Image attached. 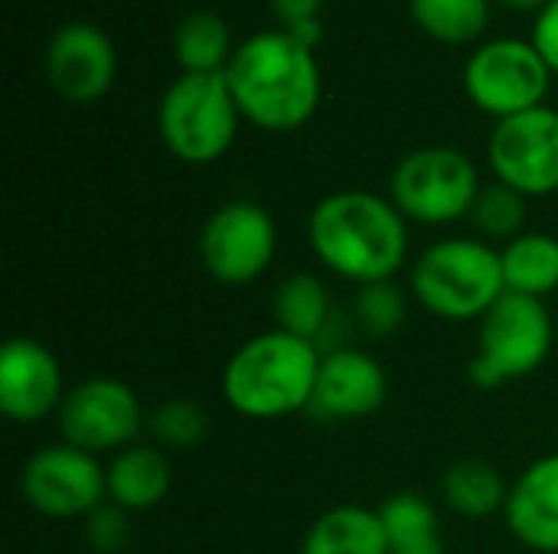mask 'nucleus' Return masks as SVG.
Returning a JSON list of instances; mask_svg holds the SVG:
<instances>
[{
  "label": "nucleus",
  "instance_id": "0eeeda50",
  "mask_svg": "<svg viewBox=\"0 0 558 554\" xmlns=\"http://www.w3.org/2000/svg\"><path fill=\"white\" fill-rule=\"evenodd\" d=\"M396 209L422 225H448L471 216L481 193L477 167L454 147H422L399 160L392 173Z\"/></svg>",
  "mask_w": 558,
  "mask_h": 554
},
{
  "label": "nucleus",
  "instance_id": "412c9836",
  "mask_svg": "<svg viewBox=\"0 0 558 554\" xmlns=\"http://www.w3.org/2000/svg\"><path fill=\"white\" fill-rule=\"evenodd\" d=\"M389 554H445L435 506L418 493H392L379 506Z\"/></svg>",
  "mask_w": 558,
  "mask_h": 554
},
{
  "label": "nucleus",
  "instance_id": "423d86ee",
  "mask_svg": "<svg viewBox=\"0 0 558 554\" xmlns=\"http://www.w3.org/2000/svg\"><path fill=\"white\" fill-rule=\"evenodd\" d=\"M553 353V317L543 300L504 294L481 320V353L468 376L477 389H500L533 376Z\"/></svg>",
  "mask_w": 558,
  "mask_h": 554
},
{
  "label": "nucleus",
  "instance_id": "f8f14e48",
  "mask_svg": "<svg viewBox=\"0 0 558 554\" xmlns=\"http://www.w3.org/2000/svg\"><path fill=\"white\" fill-rule=\"evenodd\" d=\"M487 160L500 183L517 193L549 196L558 193V111L530 108L523 114L494 124L487 140Z\"/></svg>",
  "mask_w": 558,
  "mask_h": 554
},
{
  "label": "nucleus",
  "instance_id": "a878e982",
  "mask_svg": "<svg viewBox=\"0 0 558 554\" xmlns=\"http://www.w3.org/2000/svg\"><path fill=\"white\" fill-rule=\"evenodd\" d=\"M471 222L484 235V242L487 238L513 242L523 235V225H526V196L500 180L490 186H481L474 209H471Z\"/></svg>",
  "mask_w": 558,
  "mask_h": 554
},
{
  "label": "nucleus",
  "instance_id": "b1692460",
  "mask_svg": "<svg viewBox=\"0 0 558 554\" xmlns=\"http://www.w3.org/2000/svg\"><path fill=\"white\" fill-rule=\"evenodd\" d=\"M415 23L441 42H471L490 23V0H409Z\"/></svg>",
  "mask_w": 558,
  "mask_h": 554
},
{
  "label": "nucleus",
  "instance_id": "2eb2a0df",
  "mask_svg": "<svg viewBox=\"0 0 558 554\" xmlns=\"http://www.w3.org/2000/svg\"><path fill=\"white\" fill-rule=\"evenodd\" d=\"M386 395L389 376L383 362L363 349L337 346L320 359V376L307 411L324 421H356L376 415L386 405Z\"/></svg>",
  "mask_w": 558,
  "mask_h": 554
},
{
  "label": "nucleus",
  "instance_id": "9d476101",
  "mask_svg": "<svg viewBox=\"0 0 558 554\" xmlns=\"http://www.w3.org/2000/svg\"><path fill=\"white\" fill-rule=\"evenodd\" d=\"M20 496L46 519L92 516L108 503V470L72 444L43 447L20 470Z\"/></svg>",
  "mask_w": 558,
  "mask_h": 554
},
{
  "label": "nucleus",
  "instance_id": "dca6fc26",
  "mask_svg": "<svg viewBox=\"0 0 558 554\" xmlns=\"http://www.w3.org/2000/svg\"><path fill=\"white\" fill-rule=\"evenodd\" d=\"M504 519L526 549L558 554V454L539 457L520 473Z\"/></svg>",
  "mask_w": 558,
  "mask_h": 554
},
{
  "label": "nucleus",
  "instance_id": "f257e3e1",
  "mask_svg": "<svg viewBox=\"0 0 558 554\" xmlns=\"http://www.w3.org/2000/svg\"><path fill=\"white\" fill-rule=\"evenodd\" d=\"M307 238L320 264L360 287L392 281L409 261L405 216L392 199L366 189L324 196L307 219Z\"/></svg>",
  "mask_w": 558,
  "mask_h": 554
},
{
  "label": "nucleus",
  "instance_id": "4be33fe9",
  "mask_svg": "<svg viewBox=\"0 0 558 554\" xmlns=\"http://www.w3.org/2000/svg\"><path fill=\"white\" fill-rule=\"evenodd\" d=\"M445 503L468 519H487L507 509L510 487L504 483L500 470L487 460H458L448 467L441 480Z\"/></svg>",
  "mask_w": 558,
  "mask_h": 554
},
{
  "label": "nucleus",
  "instance_id": "5701e85b",
  "mask_svg": "<svg viewBox=\"0 0 558 554\" xmlns=\"http://www.w3.org/2000/svg\"><path fill=\"white\" fill-rule=\"evenodd\" d=\"M232 52V36L219 13L193 10L177 23L173 56L183 72H226Z\"/></svg>",
  "mask_w": 558,
  "mask_h": 554
},
{
  "label": "nucleus",
  "instance_id": "c85d7f7f",
  "mask_svg": "<svg viewBox=\"0 0 558 554\" xmlns=\"http://www.w3.org/2000/svg\"><path fill=\"white\" fill-rule=\"evenodd\" d=\"M533 46L546 59V65L558 75V0H549L533 26Z\"/></svg>",
  "mask_w": 558,
  "mask_h": 554
},
{
  "label": "nucleus",
  "instance_id": "9b49d317",
  "mask_svg": "<svg viewBox=\"0 0 558 554\" xmlns=\"http://www.w3.org/2000/svg\"><path fill=\"white\" fill-rule=\"evenodd\" d=\"M62 441L85 454H118L134 444L147 415L131 385L118 379H85L65 392L59 408Z\"/></svg>",
  "mask_w": 558,
  "mask_h": 554
},
{
  "label": "nucleus",
  "instance_id": "7ed1b4c3",
  "mask_svg": "<svg viewBox=\"0 0 558 554\" xmlns=\"http://www.w3.org/2000/svg\"><path fill=\"white\" fill-rule=\"evenodd\" d=\"M324 353L284 330L245 340L222 369L226 405L252 421H278L311 408Z\"/></svg>",
  "mask_w": 558,
  "mask_h": 554
},
{
  "label": "nucleus",
  "instance_id": "4468645a",
  "mask_svg": "<svg viewBox=\"0 0 558 554\" xmlns=\"http://www.w3.org/2000/svg\"><path fill=\"white\" fill-rule=\"evenodd\" d=\"M65 398L59 359L29 336H13L0 349V411L16 424L59 415Z\"/></svg>",
  "mask_w": 558,
  "mask_h": 554
},
{
  "label": "nucleus",
  "instance_id": "cd10ccee",
  "mask_svg": "<svg viewBox=\"0 0 558 554\" xmlns=\"http://www.w3.org/2000/svg\"><path fill=\"white\" fill-rule=\"evenodd\" d=\"M88 545L98 554H118L124 552L128 539H131V522H128V509L114 506V503H101L85 526Z\"/></svg>",
  "mask_w": 558,
  "mask_h": 554
},
{
  "label": "nucleus",
  "instance_id": "ddd939ff",
  "mask_svg": "<svg viewBox=\"0 0 558 554\" xmlns=\"http://www.w3.org/2000/svg\"><path fill=\"white\" fill-rule=\"evenodd\" d=\"M49 85L72 104L98 101L118 72V56L105 29L92 23H65L52 33L43 59Z\"/></svg>",
  "mask_w": 558,
  "mask_h": 554
},
{
  "label": "nucleus",
  "instance_id": "aec40b11",
  "mask_svg": "<svg viewBox=\"0 0 558 554\" xmlns=\"http://www.w3.org/2000/svg\"><path fill=\"white\" fill-rule=\"evenodd\" d=\"M504 261V284L510 294L523 297H549L558 291V238L546 232H523L520 238L507 242L500 251Z\"/></svg>",
  "mask_w": 558,
  "mask_h": 554
},
{
  "label": "nucleus",
  "instance_id": "20e7f679",
  "mask_svg": "<svg viewBox=\"0 0 558 554\" xmlns=\"http://www.w3.org/2000/svg\"><path fill=\"white\" fill-rule=\"evenodd\" d=\"M415 300L451 323L484 320V313L507 294L500 251L484 238H441L428 245L412 264Z\"/></svg>",
  "mask_w": 558,
  "mask_h": 554
},
{
  "label": "nucleus",
  "instance_id": "1a4fd4ad",
  "mask_svg": "<svg viewBox=\"0 0 558 554\" xmlns=\"http://www.w3.org/2000/svg\"><path fill=\"white\" fill-rule=\"evenodd\" d=\"M278 251V229L268 209L248 199L219 206L199 232V258L219 284L258 281Z\"/></svg>",
  "mask_w": 558,
  "mask_h": 554
},
{
  "label": "nucleus",
  "instance_id": "c756f323",
  "mask_svg": "<svg viewBox=\"0 0 558 554\" xmlns=\"http://www.w3.org/2000/svg\"><path fill=\"white\" fill-rule=\"evenodd\" d=\"M320 3L324 0H271V10L281 20V29H291V26H301L307 20H317Z\"/></svg>",
  "mask_w": 558,
  "mask_h": 554
},
{
  "label": "nucleus",
  "instance_id": "a211bd4d",
  "mask_svg": "<svg viewBox=\"0 0 558 554\" xmlns=\"http://www.w3.org/2000/svg\"><path fill=\"white\" fill-rule=\"evenodd\" d=\"M301 554H389L379 509L353 503L327 509L307 529Z\"/></svg>",
  "mask_w": 558,
  "mask_h": 554
},
{
  "label": "nucleus",
  "instance_id": "bb28decb",
  "mask_svg": "<svg viewBox=\"0 0 558 554\" xmlns=\"http://www.w3.org/2000/svg\"><path fill=\"white\" fill-rule=\"evenodd\" d=\"M353 317H356V327L369 340H386L402 330L409 317V300L392 281L363 284L353 300Z\"/></svg>",
  "mask_w": 558,
  "mask_h": 554
},
{
  "label": "nucleus",
  "instance_id": "f3484780",
  "mask_svg": "<svg viewBox=\"0 0 558 554\" xmlns=\"http://www.w3.org/2000/svg\"><path fill=\"white\" fill-rule=\"evenodd\" d=\"M108 470V503L128 513H147L160 506L170 493V460L160 447L131 444L111 457Z\"/></svg>",
  "mask_w": 558,
  "mask_h": 554
},
{
  "label": "nucleus",
  "instance_id": "393cba45",
  "mask_svg": "<svg viewBox=\"0 0 558 554\" xmlns=\"http://www.w3.org/2000/svg\"><path fill=\"white\" fill-rule=\"evenodd\" d=\"M144 428L150 431V438L160 444V447H170V451H193L199 447L206 438H209V415L203 405L190 402V398H170V402H160Z\"/></svg>",
  "mask_w": 558,
  "mask_h": 554
},
{
  "label": "nucleus",
  "instance_id": "6ab92c4d",
  "mask_svg": "<svg viewBox=\"0 0 558 554\" xmlns=\"http://www.w3.org/2000/svg\"><path fill=\"white\" fill-rule=\"evenodd\" d=\"M271 310H275V323L278 330L301 336L307 343H314L320 349V343L330 333L333 323V307H330V294L324 287L320 278L314 274H288L271 297Z\"/></svg>",
  "mask_w": 558,
  "mask_h": 554
},
{
  "label": "nucleus",
  "instance_id": "f03ea898",
  "mask_svg": "<svg viewBox=\"0 0 558 554\" xmlns=\"http://www.w3.org/2000/svg\"><path fill=\"white\" fill-rule=\"evenodd\" d=\"M226 78L239 114L262 131H294L320 104V69L314 49L288 29L255 33L235 46Z\"/></svg>",
  "mask_w": 558,
  "mask_h": 554
},
{
  "label": "nucleus",
  "instance_id": "39448f33",
  "mask_svg": "<svg viewBox=\"0 0 558 554\" xmlns=\"http://www.w3.org/2000/svg\"><path fill=\"white\" fill-rule=\"evenodd\" d=\"M239 104L226 72H183L157 104L167 150L183 163L219 160L239 134Z\"/></svg>",
  "mask_w": 558,
  "mask_h": 554
},
{
  "label": "nucleus",
  "instance_id": "6e6552de",
  "mask_svg": "<svg viewBox=\"0 0 558 554\" xmlns=\"http://www.w3.org/2000/svg\"><path fill=\"white\" fill-rule=\"evenodd\" d=\"M553 69L533 42L494 39L484 42L464 65V91L497 121L539 108L549 91Z\"/></svg>",
  "mask_w": 558,
  "mask_h": 554
},
{
  "label": "nucleus",
  "instance_id": "7c9ffc66",
  "mask_svg": "<svg viewBox=\"0 0 558 554\" xmlns=\"http://www.w3.org/2000/svg\"><path fill=\"white\" fill-rule=\"evenodd\" d=\"M500 3H507L513 10H536V7H546L549 0H500Z\"/></svg>",
  "mask_w": 558,
  "mask_h": 554
}]
</instances>
